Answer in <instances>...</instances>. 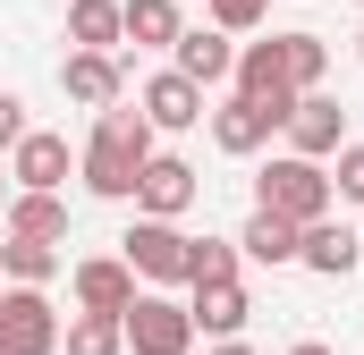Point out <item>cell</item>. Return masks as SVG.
<instances>
[{
  "mask_svg": "<svg viewBox=\"0 0 364 355\" xmlns=\"http://www.w3.org/2000/svg\"><path fill=\"white\" fill-rule=\"evenodd\" d=\"M153 161V119L144 110H127V93L110 102V110H93V136L85 153H77V178H85L102 203H136V170Z\"/></svg>",
  "mask_w": 364,
  "mask_h": 355,
  "instance_id": "cell-1",
  "label": "cell"
},
{
  "mask_svg": "<svg viewBox=\"0 0 364 355\" xmlns=\"http://www.w3.org/2000/svg\"><path fill=\"white\" fill-rule=\"evenodd\" d=\"M255 203L305 229V220H322V212L339 203V186H331V170H322V161H305V153H279V161H263V170H255Z\"/></svg>",
  "mask_w": 364,
  "mask_h": 355,
  "instance_id": "cell-2",
  "label": "cell"
},
{
  "mask_svg": "<svg viewBox=\"0 0 364 355\" xmlns=\"http://www.w3.org/2000/svg\"><path fill=\"white\" fill-rule=\"evenodd\" d=\"M119 254H127V271H136L144 288H186V271H195V237H186L178 220L136 212V229L119 237Z\"/></svg>",
  "mask_w": 364,
  "mask_h": 355,
  "instance_id": "cell-3",
  "label": "cell"
},
{
  "mask_svg": "<svg viewBox=\"0 0 364 355\" xmlns=\"http://www.w3.org/2000/svg\"><path fill=\"white\" fill-rule=\"evenodd\" d=\"M119 330H127V355H186L195 347V313H186L178 296H144V288L119 313Z\"/></svg>",
  "mask_w": 364,
  "mask_h": 355,
  "instance_id": "cell-4",
  "label": "cell"
},
{
  "mask_svg": "<svg viewBox=\"0 0 364 355\" xmlns=\"http://www.w3.org/2000/svg\"><path fill=\"white\" fill-rule=\"evenodd\" d=\"M0 355H60V313L43 288H0Z\"/></svg>",
  "mask_w": 364,
  "mask_h": 355,
  "instance_id": "cell-5",
  "label": "cell"
},
{
  "mask_svg": "<svg viewBox=\"0 0 364 355\" xmlns=\"http://www.w3.org/2000/svg\"><path fill=\"white\" fill-rule=\"evenodd\" d=\"M136 110L153 119V136H178V127H203V85L186 68H153L136 85Z\"/></svg>",
  "mask_w": 364,
  "mask_h": 355,
  "instance_id": "cell-6",
  "label": "cell"
},
{
  "mask_svg": "<svg viewBox=\"0 0 364 355\" xmlns=\"http://www.w3.org/2000/svg\"><path fill=\"white\" fill-rule=\"evenodd\" d=\"M229 93H246V102L279 110V127H288V110H296V85H288L279 34H272V43H246V51H237V68H229Z\"/></svg>",
  "mask_w": 364,
  "mask_h": 355,
  "instance_id": "cell-7",
  "label": "cell"
},
{
  "mask_svg": "<svg viewBox=\"0 0 364 355\" xmlns=\"http://www.w3.org/2000/svg\"><path fill=\"white\" fill-rule=\"evenodd\" d=\"M195 195H203V178L186 170L178 153H153V161L136 170V212H153V220H186Z\"/></svg>",
  "mask_w": 364,
  "mask_h": 355,
  "instance_id": "cell-8",
  "label": "cell"
},
{
  "mask_svg": "<svg viewBox=\"0 0 364 355\" xmlns=\"http://www.w3.org/2000/svg\"><path fill=\"white\" fill-rule=\"evenodd\" d=\"M68 288H77V313H127L144 279L127 271V254H85V263L68 271Z\"/></svg>",
  "mask_w": 364,
  "mask_h": 355,
  "instance_id": "cell-9",
  "label": "cell"
},
{
  "mask_svg": "<svg viewBox=\"0 0 364 355\" xmlns=\"http://www.w3.org/2000/svg\"><path fill=\"white\" fill-rule=\"evenodd\" d=\"M348 144V110L331 102V93H296V110H288V153H305V161H331Z\"/></svg>",
  "mask_w": 364,
  "mask_h": 355,
  "instance_id": "cell-10",
  "label": "cell"
},
{
  "mask_svg": "<svg viewBox=\"0 0 364 355\" xmlns=\"http://www.w3.org/2000/svg\"><path fill=\"white\" fill-rule=\"evenodd\" d=\"M203 119H212V144H220L229 161H255V153L279 136V110L246 102V93H229V102H220V110H203Z\"/></svg>",
  "mask_w": 364,
  "mask_h": 355,
  "instance_id": "cell-11",
  "label": "cell"
},
{
  "mask_svg": "<svg viewBox=\"0 0 364 355\" xmlns=\"http://www.w3.org/2000/svg\"><path fill=\"white\" fill-rule=\"evenodd\" d=\"M68 170H77V153H68V136H51V127H26V136L9 144V178H17V186L68 195Z\"/></svg>",
  "mask_w": 364,
  "mask_h": 355,
  "instance_id": "cell-12",
  "label": "cell"
},
{
  "mask_svg": "<svg viewBox=\"0 0 364 355\" xmlns=\"http://www.w3.org/2000/svg\"><path fill=\"white\" fill-rule=\"evenodd\" d=\"M296 263L314 271V279H348V271L364 263V237L348 229V220H331V212H322V220H305V229H296Z\"/></svg>",
  "mask_w": 364,
  "mask_h": 355,
  "instance_id": "cell-13",
  "label": "cell"
},
{
  "mask_svg": "<svg viewBox=\"0 0 364 355\" xmlns=\"http://www.w3.org/2000/svg\"><path fill=\"white\" fill-rule=\"evenodd\" d=\"M60 93H68L77 110H110V102L127 93L119 51H68V60H60Z\"/></svg>",
  "mask_w": 364,
  "mask_h": 355,
  "instance_id": "cell-14",
  "label": "cell"
},
{
  "mask_svg": "<svg viewBox=\"0 0 364 355\" xmlns=\"http://www.w3.org/2000/svg\"><path fill=\"white\" fill-rule=\"evenodd\" d=\"M186 313H195V330H203V339H237V330H246V313H255V296H246V279H237V271H229V279H195Z\"/></svg>",
  "mask_w": 364,
  "mask_h": 355,
  "instance_id": "cell-15",
  "label": "cell"
},
{
  "mask_svg": "<svg viewBox=\"0 0 364 355\" xmlns=\"http://www.w3.org/2000/svg\"><path fill=\"white\" fill-rule=\"evenodd\" d=\"M170 68H186L195 85L212 93V85H229V68H237V43H229L220 26H186L178 43H170Z\"/></svg>",
  "mask_w": 364,
  "mask_h": 355,
  "instance_id": "cell-16",
  "label": "cell"
},
{
  "mask_svg": "<svg viewBox=\"0 0 364 355\" xmlns=\"http://www.w3.org/2000/svg\"><path fill=\"white\" fill-rule=\"evenodd\" d=\"M0 229H17V237H68V195H51V186H17L9 195V212H0Z\"/></svg>",
  "mask_w": 364,
  "mask_h": 355,
  "instance_id": "cell-17",
  "label": "cell"
},
{
  "mask_svg": "<svg viewBox=\"0 0 364 355\" xmlns=\"http://www.w3.org/2000/svg\"><path fill=\"white\" fill-rule=\"evenodd\" d=\"M0 279H9V288H51V279H60V246L0 229Z\"/></svg>",
  "mask_w": 364,
  "mask_h": 355,
  "instance_id": "cell-18",
  "label": "cell"
},
{
  "mask_svg": "<svg viewBox=\"0 0 364 355\" xmlns=\"http://www.w3.org/2000/svg\"><path fill=\"white\" fill-rule=\"evenodd\" d=\"M119 26H127V43H136V51H170V43L186 34L178 0H119Z\"/></svg>",
  "mask_w": 364,
  "mask_h": 355,
  "instance_id": "cell-19",
  "label": "cell"
},
{
  "mask_svg": "<svg viewBox=\"0 0 364 355\" xmlns=\"http://www.w3.org/2000/svg\"><path fill=\"white\" fill-rule=\"evenodd\" d=\"M237 254H246V263H296V220H279V212H263V203H255V220H246V229H237Z\"/></svg>",
  "mask_w": 364,
  "mask_h": 355,
  "instance_id": "cell-20",
  "label": "cell"
},
{
  "mask_svg": "<svg viewBox=\"0 0 364 355\" xmlns=\"http://www.w3.org/2000/svg\"><path fill=\"white\" fill-rule=\"evenodd\" d=\"M110 43H127L119 0H68V51H110Z\"/></svg>",
  "mask_w": 364,
  "mask_h": 355,
  "instance_id": "cell-21",
  "label": "cell"
},
{
  "mask_svg": "<svg viewBox=\"0 0 364 355\" xmlns=\"http://www.w3.org/2000/svg\"><path fill=\"white\" fill-rule=\"evenodd\" d=\"M60 347L68 355H127V330H119V313H77L60 330Z\"/></svg>",
  "mask_w": 364,
  "mask_h": 355,
  "instance_id": "cell-22",
  "label": "cell"
},
{
  "mask_svg": "<svg viewBox=\"0 0 364 355\" xmlns=\"http://www.w3.org/2000/svg\"><path fill=\"white\" fill-rule=\"evenodd\" d=\"M279 60H288V85L296 93H314L331 77V43H322V34H279Z\"/></svg>",
  "mask_w": 364,
  "mask_h": 355,
  "instance_id": "cell-23",
  "label": "cell"
},
{
  "mask_svg": "<svg viewBox=\"0 0 364 355\" xmlns=\"http://www.w3.org/2000/svg\"><path fill=\"white\" fill-rule=\"evenodd\" d=\"M237 263H246L237 237H195V271H186V288H195V279H229Z\"/></svg>",
  "mask_w": 364,
  "mask_h": 355,
  "instance_id": "cell-24",
  "label": "cell"
},
{
  "mask_svg": "<svg viewBox=\"0 0 364 355\" xmlns=\"http://www.w3.org/2000/svg\"><path fill=\"white\" fill-rule=\"evenodd\" d=\"M331 186H339V203H364V144L356 136L331 153Z\"/></svg>",
  "mask_w": 364,
  "mask_h": 355,
  "instance_id": "cell-25",
  "label": "cell"
},
{
  "mask_svg": "<svg viewBox=\"0 0 364 355\" xmlns=\"http://www.w3.org/2000/svg\"><path fill=\"white\" fill-rule=\"evenodd\" d=\"M203 9H212V26H220V34H255V26L272 17V0H203Z\"/></svg>",
  "mask_w": 364,
  "mask_h": 355,
  "instance_id": "cell-26",
  "label": "cell"
},
{
  "mask_svg": "<svg viewBox=\"0 0 364 355\" xmlns=\"http://www.w3.org/2000/svg\"><path fill=\"white\" fill-rule=\"evenodd\" d=\"M17 136H26V102H17V93L0 85V153H9V144H17Z\"/></svg>",
  "mask_w": 364,
  "mask_h": 355,
  "instance_id": "cell-27",
  "label": "cell"
},
{
  "mask_svg": "<svg viewBox=\"0 0 364 355\" xmlns=\"http://www.w3.org/2000/svg\"><path fill=\"white\" fill-rule=\"evenodd\" d=\"M212 355H255V347H246V339H212Z\"/></svg>",
  "mask_w": 364,
  "mask_h": 355,
  "instance_id": "cell-28",
  "label": "cell"
},
{
  "mask_svg": "<svg viewBox=\"0 0 364 355\" xmlns=\"http://www.w3.org/2000/svg\"><path fill=\"white\" fill-rule=\"evenodd\" d=\"M288 355H339V347H322V339H296V347H288Z\"/></svg>",
  "mask_w": 364,
  "mask_h": 355,
  "instance_id": "cell-29",
  "label": "cell"
},
{
  "mask_svg": "<svg viewBox=\"0 0 364 355\" xmlns=\"http://www.w3.org/2000/svg\"><path fill=\"white\" fill-rule=\"evenodd\" d=\"M9 195H17V178H9V170H0V212H9Z\"/></svg>",
  "mask_w": 364,
  "mask_h": 355,
  "instance_id": "cell-30",
  "label": "cell"
},
{
  "mask_svg": "<svg viewBox=\"0 0 364 355\" xmlns=\"http://www.w3.org/2000/svg\"><path fill=\"white\" fill-rule=\"evenodd\" d=\"M356 51H364V34H356Z\"/></svg>",
  "mask_w": 364,
  "mask_h": 355,
  "instance_id": "cell-31",
  "label": "cell"
}]
</instances>
